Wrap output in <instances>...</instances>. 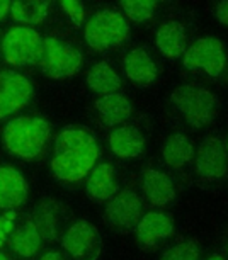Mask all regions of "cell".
I'll list each match as a JSON object with an SVG mask.
<instances>
[{
	"label": "cell",
	"mask_w": 228,
	"mask_h": 260,
	"mask_svg": "<svg viewBox=\"0 0 228 260\" xmlns=\"http://www.w3.org/2000/svg\"><path fill=\"white\" fill-rule=\"evenodd\" d=\"M170 101L192 127L208 124L216 114L218 101L215 94L201 85L187 83V85L177 87L172 92Z\"/></svg>",
	"instance_id": "obj_3"
},
{
	"label": "cell",
	"mask_w": 228,
	"mask_h": 260,
	"mask_svg": "<svg viewBox=\"0 0 228 260\" xmlns=\"http://www.w3.org/2000/svg\"><path fill=\"white\" fill-rule=\"evenodd\" d=\"M11 14L14 21L22 24H39L48 16L46 2H12Z\"/></svg>",
	"instance_id": "obj_23"
},
{
	"label": "cell",
	"mask_w": 228,
	"mask_h": 260,
	"mask_svg": "<svg viewBox=\"0 0 228 260\" xmlns=\"http://www.w3.org/2000/svg\"><path fill=\"white\" fill-rule=\"evenodd\" d=\"M87 45L97 51L123 45L130 38L128 21L116 11H101L91 17L83 29Z\"/></svg>",
	"instance_id": "obj_4"
},
{
	"label": "cell",
	"mask_w": 228,
	"mask_h": 260,
	"mask_svg": "<svg viewBox=\"0 0 228 260\" xmlns=\"http://www.w3.org/2000/svg\"><path fill=\"white\" fill-rule=\"evenodd\" d=\"M141 199L133 190H121L109 201L106 219L116 230H130L141 219Z\"/></svg>",
	"instance_id": "obj_10"
},
{
	"label": "cell",
	"mask_w": 228,
	"mask_h": 260,
	"mask_svg": "<svg viewBox=\"0 0 228 260\" xmlns=\"http://www.w3.org/2000/svg\"><path fill=\"white\" fill-rule=\"evenodd\" d=\"M97 158V141L89 131L65 127L54 141L51 170L63 182H78L94 169Z\"/></svg>",
	"instance_id": "obj_1"
},
{
	"label": "cell",
	"mask_w": 228,
	"mask_h": 260,
	"mask_svg": "<svg viewBox=\"0 0 228 260\" xmlns=\"http://www.w3.org/2000/svg\"><path fill=\"white\" fill-rule=\"evenodd\" d=\"M41 72L49 78L73 77L82 67V53L54 38L43 39L41 56L38 60Z\"/></svg>",
	"instance_id": "obj_5"
},
{
	"label": "cell",
	"mask_w": 228,
	"mask_h": 260,
	"mask_svg": "<svg viewBox=\"0 0 228 260\" xmlns=\"http://www.w3.org/2000/svg\"><path fill=\"white\" fill-rule=\"evenodd\" d=\"M226 151H228V143H226Z\"/></svg>",
	"instance_id": "obj_35"
},
{
	"label": "cell",
	"mask_w": 228,
	"mask_h": 260,
	"mask_svg": "<svg viewBox=\"0 0 228 260\" xmlns=\"http://www.w3.org/2000/svg\"><path fill=\"white\" fill-rule=\"evenodd\" d=\"M182 63L187 70L194 72L197 68H203L210 77H218L226 63L221 41L210 36L197 39L186 50Z\"/></svg>",
	"instance_id": "obj_7"
},
{
	"label": "cell",
	"mask_w": 228,
	"mask_h": 260,
	"mask_svg": "<svg viewBox=\"0 0 228 260\" xmlns=\"http://www.w3.org/2000/svg\"><path fill=\"white\" fill-rule=\"evenodd\" d=\"M216 19L221 24L228 26V0H225V2H220L216 6Z\"/></svg>",
	"instance_id": "obj_29"
},
{
	"label": "cell",
	"mask_w": 228,
	"mask_h": 260,
	"mask_svg": "<svg viewBox=\"0 0 228 260\" xmlns=\"http://www.w3.org/2000/svg\"><path fill=\"white\" fill-rule=\"evenodd\" d=\"M155 43L158 51L163 56L176 60V58L184 56L186 53V31L184 26L177 21H168L162 24L157 31Z\"/></svg>",
	"instance_id": "obj_14"
},
{
	"label": "cell",
	"mask_w": 228,
	"mask_h": 260,
	"mask_svg": "<svg viewBox=\"0 0 228 260\" xmlns=\"http://www.w3.org/2000/svg\"><path fill=\"white\" fill-rule=\"evenodd\" d=\"M33 97V85L17 72L0 73V119L22 109Z\"/></svg>",
	"instance_id": "obj_9"
},
{
	"label": "cell",
	"mask_w": 228,
	"mask_h": 260,
	"mask_svg": "<svg viewBox=\"0 0 228 260\" xmlns=\"http://www.w3.org/2000/svg\"><path fill=\"white\" fill-rule=\"evenodd\" d=\"M123 70L131 82L148 85L157 78V67L145 50H133L123 60Z\"/></svg>",
	"instance_id": "obj_18"
},
{
	"label": "cell",
	"mask_w": 228,
	"mask_h": 260,
	"mask_svg": "<svg viewBox=\"0 0 228 260\" xmlns=\"http://www.w3.org/2000/svg\"><path fill=\"white\" fill-rule=\"evenodd\" d=\"M109 146L120 158H135L143 151L145 138L136 127L120 126L109 135Z\"/></svg>",
	"instance_id": "obj_17"
},
{
	"label": "cell",
	"mask_w": 228,
	"mask_h": 260,
	"mask_svg": "<svg viewBox=\"0 0 228 260\" xmlns=\"http://www.w3.org/2000/svg\"><path fill=\"white\" fill-rule=\"evenodd\" d=\"M87 196L97 203L102 201H111L118 194V182H116V172L109 164L96 165L91 170L87 177L86 185Z\"/></svg>",
	"instance_id": "obj_13"
},
{
	"label": "cell",
	"mask_w": 228,
	"mask_h": 260,
	"mask_svg": "<svg viewBox=\"0 0 228 260\" xmlns=\"http://www.w3.org/2000/svg\"><path fill=\"white\" fill-rule=\"evenodd\" d=\"M63 248L77 260H96L101 255V237L89 221L73 223L62 238Z\"/></svg>",
	"instance_id": "obj_8"
},
{
	"label": "cell",
	"mask_w": 228,
	"mask_h": 260,
	"mask_svg": "<svg viewBox=\"0 0 228 260\" xmlns=\"http://www.w3.org/2000/svg\"><path fill=\"white\" fill-rule=\"evenodd\" d=\"M162 260H200V248L192 240L181 242L167 248L162 255Z\"/></svg>",
	"instance_id": "obj_26"
},
{
	"label": "cell",
	"mask_w": 228,
	"mask_h": 260,
	"mask_svg": "<svg viewBox=\"0 0 228 260\" xmlns=\"http://www.w3.org/2000/svg\"><path fill=\"white\" fill-rule=\"evenodd\" d=\"M43 50L41 36L29 27H14L2 39V53L14 67L38 63Z\"/></svg>",
	"instance_id": "obj_6"
},
{
	"label": "cell",
	"mask_w": 228,
	"mask_h": 260,
	"mask_svg": "<svg viewBox=\"0 0 228 260\" xmlns=\"http://www.w3.org/2000/svg\"><path fill=\"white\" fill-rule=\"evenodd\" d=\"M27 198V182L12 167L0 169V209L12 211Z\"/></svg>",
	"instance_id": "obj_12"
},
{
	"label": "cell",
	"mask_w": 228,
	"mask_h": 260,
	"mask_svg": "<svg viewBox=\"0 0 228 260\" xmlns=\"http://www.w3.org/2000/svg\"><path fill=\"white\" fill-rule=\"evenodd\" d=\"M41 235H39L36 224L31 221H26L22 226H19L11 237V247L17 255L21 257H33L39 250L41 245Z\"/></svg>",
	"instance_id": "obj_22"
},
{
	"label": "cell",
	"mask_w": 228,
	"mask_h": 260,
	"mask_svg": "<svg viewBox=\"0 0 228 260\" xmlns=\"http://www.w3.org/2000/svg\"><path fill=\"white\" fill-rule=\"evenodd\" d=\"M0 260H9L7 257H6V255H4L2 252H0Z\"/></svg>",
	"instance_id": "obj_33"
},
{
	"label": "cell",
	"mask_w": 228,
	"mask_h": 260,
	"mask_svg": "<svg viewBox=\"0 0 228 260\" xmlns=\"http://www.w3.org/2000/svg\"><path fill=\"white\" fill-rule=\"evenodd\" d=\"M39 260H65V258H63L58 252H48V253H44Z\"/></svg>",
	"instance_id": "obj_30"
},
{
	"label": "cell",
	"mask_w": 228,
	"mask_h": 260,
	"mask_svg": "<svg viewBox=\"0 0 228 260\" xmlns=\"http://www.w3.org/2000/svg\"><path fill=\"white\" fill-rule=\"evenodd\" d=\"M196 170L206 180L221 179L226 174V151L215 136L206 138L197 148Z\"/></svg>",
	"instance_id": "obj_11"
},
{
	"label": "cell",
	"mask_w": 228,
	"mask_h": 260,
	"mask_svg": "<svg viewBox=\"0 0 228 260\" xmlns=\"http://www.w3.org/2000/svg\"><path fill=\"white\" fill-rule=\"evenodd\" d=\"M121 7L131 21L141 22L152 17L153 11L157 9V2L153 0H123Z\"/></svg>",
	"instance_id": "obj_24"
},
{
	"label": "cell",
	"mask_w": 228,
	"mask_h": 260,
	"mask_svg": "<svg viewBox=\"0 0 228 260\" xmlns=\"http://www.w3.org/2000/svg\"><path fill=\"white\" fill-rule=\"evenodd\" d=\"M96 109L106 126H116L131 116V104L125 95L109 94L96 101Z\"/></svg>",
	"instance_id": "obj_19"
},
{
	"label": "cell",
	"mask_w": 228,
	"mask_h": 260,
	"mask_svg": "<svg viewBox=\"0 0 228 260\" xmlns=\"http://www.w3.org/2000/svg\"><path fill=\"white\" fill-rule=\"evenodd\" d=\"M141 187L148 201L155 206H165L176 198L174 182L160 170L148 169L143 172Z\"/></svg>",
	"instance_id": "obj_15"
},
{
	"label": "cell",
	"mask_w": 228,
	"mask_h": 260,
	"mask_svg": "<svg viewBox=\"0 0 228 260\" xmlns=\"http://www.w3.org/2000/svg\"><path fill=\"white\" fill-rule=\"evenodd\" d=\"M9 12H11V6H9V2H0V19L6 17Z\"/></svg>",
	"instance_id": "obj_31"
},
{
	"label": "cell",
	"mask_w": 228,
	"mask_h": 260,
	"mask_svg": "<svg viewBox=\"0 0 228 260\" xmlns=\"http://www.w3.org/2000/svg\"><path fill=\"white\" fill-rule=\"evenodd\" d=\"M49 133V124L41 117L22 116L7 122L2 133V141L11 155L31 160L43 151Z\"/></svg>",
	"instance_id": "obj_2"
},
{
	"label": "cell",
	"mask_w": 228,
	"mask_h": 260,
	"mask_svg": "<svg viewBox=\"0 0 228 260\" xmlns=\"http://www.w3.org/2000/svg\"><path fill=\"white\" fill-rule=\"evenodd\" d=\"M162 156L167 165L181 169L186 164H189L194 156V146L189 141V138L181 133L168 136L165 143L162 146Z\"/></svg>",
	"instance_id": "obj_20"
},
{
	"label": "cell",
	"mask_w": 228,
	"mask_h": 260,
	"mask_svg": "<svg viewBox=\"0 0 228 260\" xmlns=\"http://www.w3.org/2000/svg\"><path fill=\"white\" fill-rule=\"evenodd\" d=\"M62 9L67 12V16L70 17V21L75 26H82L86 14H83V4L82 2H73V0H65L62 2Z\"/></svg>",
	"instance_id": "obj_27"
},
{
	"label": "cell",
	"mask_w": 228,
	"mask_h": 260,
	"mask_svg": "<svg viewBox=\"0 0 228 260\" xmlns=\"http://www.w3.org/2000/svg\"><path fill=\"white\" fill-rule=\"evenodd\" d=\"M33 223L36 224L41 238L54 240V237H56V219H54L51 208H48V206H39L36 209V214H34Z\"/></svg>",
	"instance_id": "obj_25"
},
{
	"label": "cell",
	"mask_w": 228,
	"mask_h": 260,
	"mask_svg": "<svg viewBox=\"0 0 228 260\" xmlns=\"http://www.w3.org/2000/svg\"><path fill=\"white\" fill-rule=\"evenodd\" d=\"M0 48H2V41H0Z\"/></svg>",
	"instance_id": "obj_34"
},
{
	"label": "cell",
	"mask_w": 228,
	"mask_h": 260,
	"mask_svg": "<svg viewBox=\"0 0 228 260\" xmlns=\"http://www.w3.org/2000/svg\"><path fill=\"white\" fill-rule=\"evenodd\" d=\"M172 232H174V223L163 213H148L136 224L138 240L147 247H152L160 240L170 237Z\"/></svg>",
	"instance_id": "obj_16"
},
{
	"label": "cell",
	"mask_w": 228,
	"mask_h": 260,
	"mask_svg": "<svg viewBox=\"0 0 228 260\" xmlns=\"http://www.w3.org/2000/svg\"><path fill=\"white\" fill-rule=\"evenodd\" d=\"M16 211H6V214L0 216V247L6 243L9 235L12 233L14 223H16Z\"/></svg>",
	"instance_id": "obj_28"
},
{
	"label": "cell",
	"mask_w": 228,
	"mask_h": 260,
	"mask_svg": "<svg viewBox=\"0 0 228 260\" xmlns=\"http://www.w3.org/2000/svg\"><path fill=\"white\" fill-rule=\"evenodd\" d=\"M87 85L94 92L102 95L118 94V90L121 87V78L107 63L101 61L91 67V70L87 73Z\"/></svg>",
	"instance_id": "obj_21"
},
{
	"label": "cell",
	"mask_w": 228,
	"mask_h": 260,
	"mask_svg": "<svg viewBox=\"0 0 228 260\" xmlns=\"http://www.w3.org/2000/svg\"><path fill=\"white\" fill-rule=\"evenodd\" d=\"M208 260H225V258H223L221 255H211V257L208 258Z\"/></svg>",
	"instance_id": "obj_32"
}]
</instances>
